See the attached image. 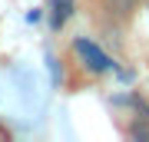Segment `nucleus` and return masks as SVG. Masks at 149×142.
Returning <instances> with one entry per match:
<instances>
[{
	"label": "nucleus",
	"instance_id": "obj_1",
	"mask_svg": "<svg viewBox=\"0 0 149 142\" xmlns=\"http://www.w3.org/2000/svg\"><path fill=\"white\" fill-rule=\"evenodd\" d=\"M73 46H76V53H80V56L86 60V66H90L93 73H106V69L113 66V60H109V56H106V53H103L100 46H96L93 40H83V37H80V40L73 43Z\"/></svg>",
	"mask_w": 149,
	"mask_h": 142
},
{
	"label": "nucleus",
	"instance_id": "obj_2",
	"mask_svg": "<svg viewBox=\"0 0 149 142\" xmlns=\"http://www.w3.org/2000/svg\"><path fill=\"white\" fill-rule=\"evenodd\" d=\"M139 3H143V0H103V7H106L109 17H129Z\"/></svg>",
	"mask_w": 149,
	"mask_h": 142
},
{
	"label": "nucleus",
	"instance_id": "obj_3",
	"mask_svg": "<svg viewBox=\"0 0 149 142\" xmlns=\"http://www.w3.org/2000/svg\"><path fill=\"white\" fill-rule=\"evenodd\" d=\"M66 13H70V0H60V3H56V13H53V23L60 26V23L66 20Z\"/></svg>",
	"mask_w": 149,
	"mask_h": 142
}]
</instances>
